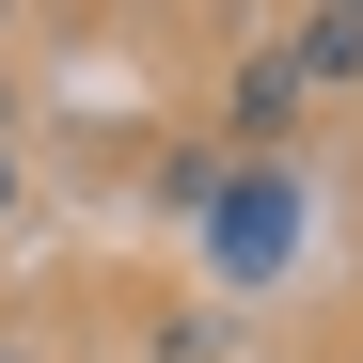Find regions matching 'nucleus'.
<instances>
[{"label": "nucleus", "mask_w": 363, "mask_h": 363, "mask_svg": "<svg viewBox=\"0 0 363 363\" xmlns=\"http://www.w3.org/2000/svg\"><path fill=\"white\" fill-rule=\"evenodd\" d=\"M300 79H363V32L347 16H300Z\"/></svg>", "instance_id": "f03ea898"}, {"label": "nucleus", "mask_w": 363, "mask_h": 363, "mask_svg": "<svg viewBox=\"0 0 363 363\" xmlns=\"http://www.w3.org/2000/svg\"><path fill=\"white\" fill-rule=\"evenodd\" d=\"M0 363H16V347H0Z\"/></svg>", "instance_id": "423d86ee"}, {"label": "nucleus", "mask_w": 363, "mask_h": 363, "mask_svg": "<svg viewBox=\"0 0 363 363\" xmlns=\"http://www.w3.org/2000/svg\"><path fill=\"white\" fill-rule=\"evenodd\" d=\"M284 253H300V174L284 158H237L206 190V284H284Z\"/></svg>", "instance_id": "f257e3e1"}, {"label": "nucleus", "mask_w": 363, "mask_h": 363, "mask_svg": "<svg viewBox=\"0 0 363 363\" xmlns=\"http://www.w3.org/2000/svg\"><path fill=\"white\" fill-rule=\"evenodd\" d=\"M316 16H347V32H363V0H316Z\"/></svg>", "instance_id": "20e7f679"}, {"label": "nucleus", "mask_w": 363, "mask_h": 363, "mask_svg": "<svg viewBox=\"0 0 363 363\" xmlns=\"http://www.w3.org/2000/svg\"><path fill=\"white\" fill-rule=\"evenodd\" d=\"M0 48H16V0H0Z\"/></svg>", "instance_id": "39448f33"}, {"label": "nucleus", "mask_w": 363, "mask_h": 363, "mask_svg": "<svg viewBox=\"0 0 363 363\" xmlns=\"http://www.w3.org/2000/svg\"><path fill=\"white\" fill-rule=\"evenodd\" d=\"M0 206H16V127H0Z\"/></svg>", "instance_id": "7ed1b4c3"}]
</instances>
